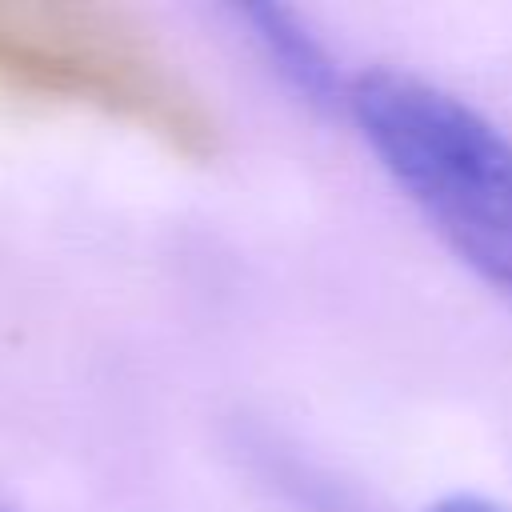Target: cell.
<instances>
[{"label": "cell", "mask_w": 512, "mask_h": 512, "mask_svg": "<svg viewBox=\"0 0 512 512\" xmlns=\"http://www.w3.org/2000/svg\"><path fill=\"white\" fill-rule=\"evenodd\" d=\"M344 112L444 244L512 296V136L468 100L396 68L356 72Z\"/></svg>", "instance_id": "obj_1"}, {"label": "cell", "mask_w": 512, "mask_h": 512, "mask_svg": "<svg viewBox=\"0 0 512 512\" xmlns=\"http://www.w3.org/2000/svg\"><path fill=\"white\" fill-rule=\"evenodd\" d=\"M236 16L244 20L264 64L304 104H312V108H344L348 104L352 76L340 68L332 48L312 32V24L296 8H288L280 0H248L236 8Z\"/></svg>", "instance_id": "obj_2"}, {"label": "cell", "mask_w": 512, "mask_h": 512, "mask_svg": "<svg viewBox=\"0 0 512 512\" xmlns=\"http://www.w3.org/2000/svg\"><path fill=\"white\" fill-rule=\"evenodd\" d=\"M424 512H504V508L492 504V500H484V496H476V492H452V496L428 504Z\"/></svg>", "instance_id": "obj_3"}, {"label": "cell", "mask_w": 512, "mask_h": 512, "mask_svg": "<svg viewBox=\"0 0 512 512\" xmlns=\"http://www.w3.org/2000/svg\"><path fill=\"white\" fill-rule=\"evenodd\" d=\"M0 512H8V508H4V504H0Z\"/></svg>", "instance_id": "obj_4"}]
</instances>
